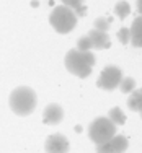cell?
<instances>
[{"mask_svg": "<svg viewBox=\"0 0 142 153\" xmlns=\"http://www.w3.org/2000/svg\"><path fill=\"white\" fill-rule=\"evenodd\" d=\"M44 150L46 153H69V150H70L69 138L62 134H52L46 138Z\"/></svg>", "mask_w": 142, "mask_h": 153, "instance_id": "52a82bcc", "label": "cell"}, {"mask_svg": "<svg viewBox=\"0 0 142 153\" xmlns=\"http://www.w3.org/2000/svg\"><path fill=\"white\" fill-rule=\"evenodd\" d=\"M87 36L90 38L92 49H108V47L111 46L110 36H108V33H105V31H98V30L93 28Z\"/></svg>", "mask_w": 142, "mask_h": 153, "instance_id": "9c48e42d", "label": "cell"}, {"mask_svg": "<svg viewBox=\"0 0 142 153\" xmlns=\"http://www.w3.org/2000/svg\"><path fill=\"white\" fill-rule=\"evenodd\" d=\"M64 119V109L56 103H51L44 108L43 112V122L47 126H57L59 122H62Z\"/></svg>", "mask_w": 142, "mask_h": 153, "instance_id": "ba28073f", "label": "cell"}, {"mask_svg": "<svg viewBox=\"0 0 142 153\" xmlns=\"http://www.w3.org/2000/svg\"><path fill=\"white\" fill-rule=\"evenodd\" d=\"M136 5H137V12H139L141 15H142V0H137Z\"/></svg>", "mask_w": 142, "mask_h": 153, "instance_id": "d6986e66", "label": "cell"}, {"mask_svg": "<svg viewBox=\"0 0 142 153\" xmlns=\"http://www.w3.org/2000/svg\"><path fill=\"white\" fill-rule=\"evenodd\" d=\"M129 147V142L124 135L116 134L113 138L106 140L105 143L96 145V153H124Z\"/></svg>", "mask_w": 142, "mask_h": 153, "instance_id": "8992f818", "label": "cell"}, {"mask_svg": "<svg viewBox=\"0 0 142 153\" xmlns=\"http://www.w3.org/2000/svg\"><path fill=\"white\" fill-rule=\"evenodd\" d=\"M10 109L16 116H30L36 109L38 98H36L34 90L30 86H16L8 98Z\"/></svg>", "mask_w": 142, "mask_h": 153, "instance_id": "7a4b0ae2", "label": "cell"}, {"mask_svg": "<svg viewBox=\"0 0 142 153\" xmlns=\"http://www.w3.org/2000/svg\"><path fill=\"white\" fill-rule=\"evenodd\" d=\"M77 20H78V16L75 15V12L65 5L54 7L49 15L51 26L59 34H67V33L74 31V28L77 26Z\"/></svg>", "mask_w": 142, "mask_h": 153, "instance_id": "3957f363", "label": "cell"}, {"mask_svg": "<svg viewBox=\"0 0 142 153\" xmlns=\"http://www.w3.org/2000/svg\"><path fill=\"white\" fill-rule=\"evenodd\" d=\"M121 80H123L121 68L116 67V65H108V67H105L101 70V74L96 80V86L105 90V91H113V90H116L119 86Z\"/></svg>", "mask_w": 142, "mask_h": 153, "instance_id": "5b68a950", "label": "cell"}, {"mask_svg": "<svg viewBox=\"0 0 142 153\" xmlns=\"http://www.w3.org/2000/svg\"><path fill=\"white\" fill-rule=\"evenodd\" d=\"M118 88L124 94L132 93L134 90H136V80H134L132 76H123V80H121V83H119Z\"/></svg>", "mask_w": 142, "mask_h": 153, "instance_id": "9a60e30c", "label": "cell"}, {"mask_svg": "<svg viewBox=\"0 0 142 153\" xmlns=\"http://www.w3.org/2000/svg\"><path fill=\"white\" fill-rule=\"evenodd\" d=\"M106 117L110 119V121L114 124L116 127H118V126H123V124L126 122V114L123 112L121 108H111Z\"/></svg>", "mask_w": 142, "mask_h": 153, "instance_id": "4fadbf2b", "label": "cell"}, {"mask_svg": "<svg viewBox=\"0 0 142 153\" xmlns=\"http://www.w3.org/2000/svg\"><path fill=\"white\" fill-rule=\"evenodd\" d=\"M129 31H131V44L134 47H142V15H139L132 21Z\"/></svg>", "mask_w": 142, "mask_h": 153, "instance_id": "30bf717a", "label": "cell"}, {"mask_svg": "<svg viewBox=\"0 0 142 153\" xmlns=\"http://www.w3.org/2000/svg\"><path fill=\"white\" fill-rule=\"evenodd\" d=\"M141 119H142V112H141Z\"/></svg>", "mask_w": 142, "mask_h": 153, "instance_id": "ffe728a7", "label": "cell"}, {"mask_svg": "<svg viewBox=\"0 0 142 153\" xmlns=\"http://www.w3.org/2000/svg\"><path fill=\"white\" fill-rule=\"evenodd\" d=\"M116 36H118V41L121 42V44H129L131 42V31H129V28H126V26H123Z\"/></svg>", "mask_w": 142, "mask_h": 153, "instance_id": "e0dca14e", "label": "cell"}, {"mask_svg": "<svg viewBox=\"0 0 142 153\" xmlns=\"http://www.w3.org/2000/svg\"><path fill=\"white\" fill-rule=\"evenodd\" d=\"M75 49H78V51H92V42H90V38L88 36H82V38L77 41V47Z\"/></svg>", "mask_w": 142, "mask_h": 153, "instance_id": "ac0fdd59", "label": "cell"}, {"mask_svg": "<svg viewBox=\"0 0 142 153\" xmlns=\"http://www.w3.org/2000/svg\"><path fill=\"white\" fill-rule=\"evenodd\" d=\"M110 26H111V20H110V18H103V16H100V18H96V20L93 21V28H95V30H98V31H105V33H108Z\"/></svg>", "mask_w": 142, "mask_h": 153, "instance_id": "2e32d148", "label": "cell"}, {"mask_svg": "<svg viewBox=\"0 0 142 153\" xmlns=\"http://www.w3.org/2000/svg\"><path fill=\"white\" fill-rule=\"evenodd\" d=\"M116 135V126L108 117H96L88 126V137L95 145L105 143Z\"/></svg>", "mask_w": 142, "mask_h": 153, "instance_id": "277c9868", "label": "cell"}, {"mask_svg": "<svg viewBox=\"0 0 142 153\" xmlns=\"http://www.w3.org/2000/svg\"><path fill=\"white\" fill-rule=\"evenodd\" d=\"M96 62V57L92 51H78V49H70L64 57L65 68L72 75L87 78L92 74V68Z\"/></svg>", "mask_w": 142, "mask_h": 153, "instance_id": "6da1fadb", "label": "cell"}, {"mask_svg": "<svg viewBox=\"0 0 142 153\" xmlns=\"http://www.w3.org/2000/svg\"><path fill=\"white\" fill-rule=\"evenodd\" d=\"M114 13H116V16H118L119 20H124V18H127L129 13H131V5L126 2V0H121V2H118L114 5Z\"/></svg>", "mask_w": 142, "mask_h": 153, "instance_id": "5bb4252c", "label": "cell"}, {"mask_svg": "<svg viewBox=\"0 0 142 153\" xmlns=\"http://www.w3.org/2000/svg\"><path fill=\"white\" fill-rule=\"evenodd\" d=\"M127 108L134 112H142V90H134L127 98Z\"/></svg>", "mask_w": 142, "mask_h": 153, "instance_id": "8fae6325", "label": "cell"}, {"mask_svg": "<svg viewBox=\"0 0 142 153\" xmlns=\"http://www.w3.org/2000/svg\"><path fill=\"white\" fill-rule=\"evenodd\" d=\"M141 90H142V88H141Z\"/></svg>", "mask_w": 142, "mask_h": 153, "instance_id": "44dd1931", "label": "cell"}, {"mask_svg": "<svg viewBox=\"0 0 142 153\" xmlns=\"http://www.w3.org/2000/svg\"><path fill=\"white\" fill-rule=\"evenodd\" d=\"M61 2H62V5L74 10L77 16H85V13H87L85 0H61Z\"/></svg>", "mask_w": 142, "mask_h": 153, "instance_id": "7c38bea8", "label": "cell"}]
</instances>
